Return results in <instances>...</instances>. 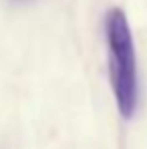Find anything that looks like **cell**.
Returning <instances> with one entry per match:
<instances>
[{
	"instance_id": "1",
	"label": "cell",
	"mask_w": 147,
	"mask_h": 149,
	"mask_svg": "<svg viewBox=\"0 0 147 149\" xmlns=\"http://www.w3.org/2000/svg\"><path fill=\"white\" fill-rule=\"evenodd\" d=\"M107 49H109V73L115 101L125 119H131L139 99V79L133 34L121 8H111L105 20Z\"/></svg>"
}]
</instances>
